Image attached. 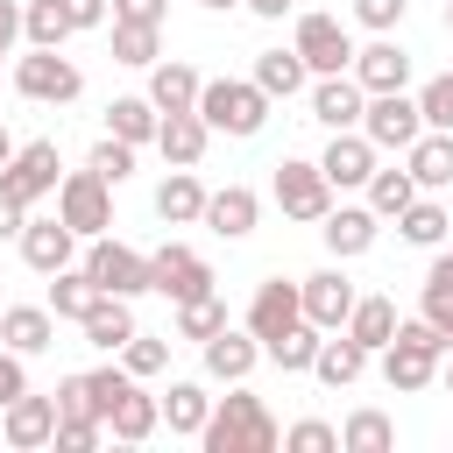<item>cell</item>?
Instances as JSON below:
<instances>
[{
	"instance_id": "cell-20",
	"label": "cell",
	"mask_w": 453,
	"mask_h": 453,
	"mask_svg": "<svg viewBox=\"0 0 453 453\" xmlns=\"http://www.w3.org/2000/svg\"><path fill=\"white\" fill-rule=\"evenodd\" d=\"M85 347H99V354H120L142 326H134V297H113V290H99L92 304H85Z\"/></svg>"
},
{
	"instance_id": "cell-1",
	"label": "cell",
	"mask_w": 453,
	"mask_h": 453,
	"mask_svg": "<svg viewBox=\"0 0 453 453\" xmlns=\"http://www.w3.org/2000/svg\"><path fill=\"white\" fill-rule=\"evenodd\" d=\"M198 446L205 453H276L283 425L269 418V403L248 382H226V396H212V418L198 425Z\"/></svg>"
},
{
	"instance_id": "cell-27",
	"label": "cell",
	"mask_w": 453,
	"mask_h": 453,
	"mask_svg": "<svg viewBox=\"0 0 453 453\" xmlns=\"http://www.w3.org/2000/svg\"><path fill=\"white\" fill-rule=\"evenodd\" d=\"M156 425H163V403H156V396H149L142 382H134V389H120V403L106 411V432H113L120 446H142V439H149Z\"/></svg>"
},
{
	"instance_id": "cell-2",
	"label": "cell",
	"mask_w": 453,
	"mask_h": 453,
	"mask_svg": "<svg viewBox=\"0 0 453 453\" xmlns=\"http://www.w3.org/2000/svg\"><path fill=\"white\" fill-rule=\"evenodd\" d=\"M269 92L255 85V78H205L198 85V120L212 127V134H234V142H248V134H262L269 127Z\"/></svg>"
},
{
	"instance_id": "cell-23",
	"label": "cell",
	"mask_w": 453,
	"mask_h": 453,
	"mask_svg": "<svg viewBox=\"0 0 453 453\" xmlns=\"http://www.w3.org/2000/svg\"><path fill=\"white\" fill-rule=\"evenodd\" d=\"M375 234H382V219H375L368 205H333V212L319 219V241L333 248V262H354V255H368V248H375Z\"/></svg>"
},
{
	"instance_id": "cell-59",
	"label": "cell",
	"mask_w": 453,
	"mask_h": 453,
	"mask_svg": "<svg viewBox=\"0 0 453 453\" xmlns=\"http://www.w3.org/2000/svg\"><path fill=\"white\" fill-rule=\"evenodd\" d=\"M446 35H453V0H446Z\"/></svg>"
},
{
	"instance_id": "cell-49",
	"label": "cell",
	"mask_w": 453,
	"mask_h": 453,
	"mask_svg": "<svg viewBox=\"0 0 453 453\" xmlns=\"http://www.w3.org/2000/svg\"><path fill=\"white\" fill-rule=\"evenodd\" d=\"M113 7V21H149V28H163V14H170V0H106Z\"/></svg>"
},
{
	"instance_id": "cell-25",
	"label": "cell",
	"mask_w": 453,
	"mask_h": 453,
	"mask_svg": "<svg viewBox=\"0 0 453 453\" xmlns=\"http://www.w3.org/2000/svg\"><path fill=\"white\" fill-rule=\"evenodd\" d=\"M403 170L418 191H446L453 184V127H425L411 149H403Z\"/></svg>"
},
{
	"instance_id": "cell-15",
	"label": "cell",
	"mask_w": 453,
	"mask_h": 453,
	"mask_svg": "<svg viewBox=\"0 0 453 453\" xmlns=\"http://www.w3.org/2000/svg\"><path fill=\"white\" fill-rule=\"evenodd\" d=\"M198 354H205V375L212 382H248L255 361H262V340L248 326H219L212 340H198Z\"/></svg>"
},
{
	"instance_id": "cell-30",
	"label": "cell",
	"mask_w": 453,
	"mask_h": 453,
	"mask_svg": "<svg viewBox=\"0 0 453 453\" xmlns=\"http://www.w3.org/2000/svg\"><path fill=\"white\" fill-rule=\"evenodd\" d=\"M347 340H361L368 354H382L389 340H396V304L389 297H354V311H347V326H340Z\"/></svg>"
},
{
	"instance_id": "cell-21",
	"label": "cell",
	"mask_w": 453,
	"mask_h": 453,
	"mask_svg": "<svg viewBox=\"0 0 453 453\" xmlns=\"http://www.w3.org/2000/svg\"><path fill=\"white\" fill-rule=\"evenodd\" d=\"M0 432H7V446L14 453H35V446H50V432H57V396H14V403H0Z\"/></svg>"
},
{
	"instance_id": "cell-14",
	"label": "cell",
	"mask_w": 453,
	"mask_h": 453,
	"mask_svg": "<svg viewBox=\"0 0 453 453\" xmlns=\"http://www.w3.org/2000/svg\"><path fill=\"white\" fill-rule=\"evenodd\" d=\"M304 319V304H297V283H283V276H262L255 283V297H248V333L269 347L276 333H290Z\"/></svg>"
},
{
	"instance_id": "cell-3",
	"label": "cell",
	"mask_w": 453,
	"mask_h": 453,
	"mask_svg": "<svg viewBox=\"0 0 453 453\" xmlns=\"http://www.w3.org/2000/svg\"><path fill=\"white\" fill-rule=\"evenodd\" d=\"M439 354H446V340L432 333L425 311H418V319H396V340L382 347V382H389L396 396H418V389L439 382Z\"/></svg>"
},
{
	"instance_id": "cell-38",
	"label": "cell",
	"mask_w": 453,
	"mask_h": 453,
	"mask_svg": "<svg viewBox=\"0 0 453 453\" xmlns=\"http://www.w3.org/2000/svg\"><path fill=\"white\" fill-rule=\"evenodd\" d=\"M396 234H403L411 248H439V241H446V205H439V198H411V205L396 212Z\"/></svg>"
},
{
	"instance_id": "cell-34",
	"label": "cell",
	"mask_w": 453,
	"mask_h": 453,
	"mask_svg": "<svg viewBox=\"0 0 453 453\" xmlns=\"http://www.w3.org/2000/svg\"><path fill=\"white\" fill-rule=\"evenodd\" d=\"M319 340H326V333H319L311 319H297L290 333H276V340L262 347V361H276L283 375H311V354H319Z\"/></svg>"
},
{
	"instance_id": "cell-39",
	"label": "cell",
	"mask_w": 453,
	"mask_h": 453,
	"mask_svg": "<svg viewBox=\"0 0 453 453\" xmlns=\"http://www.w3.org/2000/svg\"><path fill=\"white\" fill-rule=\"evenodd\" d=\"M92 297H99V290H92L85 262H71V269H57V276H50V297H42V304H50L57 319H85V304H92Z\"/></svg>"
},
{
	"instance_id": "cell-32",
	"label": "cell",
	"mask_w": 453,
	"mask_h": 453,
	"mask_svg": "<svg viewBox=\"0 0 453 453\" xmlns=\"http://www.w3.org/2000/svg\"><path fill=\"white\" fill-rule=\"evenodd\" d=\"M255 85H262L269 99H297V92L311 85V71H304L297 50H262V57H255Z\"/></svg>"
},
{
	"instance_id": "cell-57",
	"label": "cell",
	"mask_w": 453,
	"mask_h": 453,
	"mask_svg": "<svg viewBox=\"0 0 453 453\" xmlns=\"http://www.w3.org/2000/svg\"><path fill=\"white\" fill-rule=\"evenodd\" d=\"M7 156H14V134H7V127H0V170H7Z\"/></svg>"
},
{
	"instance_id": "cell-16",
	"label": "cell",
	"mask_w": 453,
	"mask_h": 453,
	"mask_svg": "<svg viewBox=\"0 0 453 453\" xmlns=\"http://www.w3.org/2000/svg\"><path fill=\"white\" fill-rule=\"evenodd\" d=\"M361 106H368V92L354 85V71L311 78V120H319L326 134H340V127H361Z\"/></svg>"
},
{
	"instance_id": "cell-7",
	"label": "cell",
	"mask_w": 453,
	"mask_h": 453,
	"mask_svg": "<svg viewBox=\"0 0 453 453\" xmlns=\"http://www.w3.org/2000/svg\"><path fill=\"white\" fill-rule=\"evenodd\" d=\"M57 177H64V163H57V142L42 134V142H14V156H7V170H0V191H7L14 205H35V198L57 191Z\"/></svg>"
},
{
	"instance_id": "cell-36",
	"label": "cell",
	"mask_w": 453,
	"mask_h": 453,
	"mask_svg": "<svg viewBox=\"0 0 453 453\" xmlns=\"http://www.w3.org/2000/svg\"><path fill=\"white\" fill-rule=\"evenodd\" d=\"M361 191H368V212H375V219H396V212H403V205L418 198L411 170H382V163L368 170V184H361Z\"/></svg>"
},
{
	"instance_id": "cell-55",
	"label": "cell",
	"mask_w": 453,
	"mask_h": 453,
	"mask_svg": "<svg viewBox=\"0 0 453 453\" xmlns=\"http://www.w3.org/2000/svg\"><path fill=\"white\" fill-rule=\"evenodd\" d=\"M21 219H28V205H14V198L0 191V241H21Z\"/></svg>"
},
{
	"instance_id": "cell-46",
	"label": "cell",
	"mask_w": 453,
	"mask_h": 453,
	"mask_svg": "<svg viewBox=\"0 0 453 453\" xmlns=\"http://www.w3.org/2000/svg\"><path fill=\"white\" fill-rule=\"evenodd\" d=\"M99 439H106V425H99V418H57V432H50V446H57V453H92Z\"/></svg>"
},
{
	"instance_id": "cell-18",
	"label": "cell",
	"mask_w": 453,
	"mask_h": 453,
	"mask_svg": "<svg viewBox=\"0 0 453 453\" xmlns=\"http://www.w3.org/2000/svg\"><path fill=\"white\" fill-rule=\"evenodd\" d=\"M255 219H262V198H255L248 184H219V191H205L198 226H212L219 241H248V234H255Z\"/></svg>"
},
{
	"instance_id": "cell-50",
	"label": "cell",
	"mask_w": 453,
	"mask_h": 453,
	"mask_svg": "<svg viewBox=\"0 0 453 453\" xmlns=\"http://www.w3.org/2000/svg\"><path fill=\"white\" fill-rule=\"evenodd\" d=\"M28 389V368H21V354L14 347H0V403H14Z\"/></svg>"
},
{
	"instance_id": "cell-19",
	"label": "cell",
	"mask_w": 453,
	"mask_h": 453,
	"mask_svg": "<svg viewBox=\"0 0 453 453\" xmlns=\"http://www.w3.org/2000/svg\"><path fill=\"white\" fill-rule=\"evenodd\" d=\"M21 262H28L35 276H57V269L78 262V234H71L64 219H21Z\"/></svg>"
},
{
	"instance_id": "cell-60",
	"label": "cell",
	"mask_w": 453,
	"mask_h": 453,
	"mask_svg": "<svg viewBox=\"0 0 453 453\" xmlns=\"http://www.w3.org/2000/svg\"><path fill=\"white\" fill-rule=\"evenodd\" d=\"M446 396H453V361H446Z\"/></svg>"
},
{
	"instance_id": "cell-4",
	"label": "cell",
	"mask_w": 453,
	"mask_h": 453,
	"mask_svg": "<svg viewBox=\"0 0 453 453\" xmlns=\"http://www.w3.org/2000/svg\"><path fill=\"white\" fill-rule=\"evenodd\" d=\"M57 219H64L78 241L106 234V226H113V184H106L99 170H64V177H57Z\"/></svg>"
},
{
	"instance_id": "cell-45",
	"label": "cell",
	"mask_w": 453,
	"mask_h": 453,
	"mask_svg": "<svg viewBox=\"0 0 453 453\" xmlns=\"http://www.w3.org/2000/svg\"><path fill=\"white\" fill-rule=\"evenodd\" d=\"M283 446H290V453H340V425H326V418H297V425L283 432Z\"/></svg>"
},
{
	"instance_id": "cell-33",
	"label": "cell",
	"mask_w": 453,
	"mask_h": 453,
	"mask_svg": "<svg viewBox=\"0 0 453 453\" xmlns=\"http://www.w3.org/2000/svg\"><path fill=\"white\" fill-rule=\"evenodd\" d=\"M156 120H163V113L149 106V92H120V99L106 106V134H120V142H134V149L156 142Z\"/></svg>"
},
{
	"instance_id": "cell-29",
	"label": "cell",
	"mask_w": 453,
	"mask_h": 453,
	"mask_svg": "<svg viewBox=\"0 0 453 453\" xmlns=\"http://www.w3.org/2000/svg\"><path fill=\"white\" fill-rule=\"evenodd\" d=\"M361 368H368V347L361 340H319V354H311V375L326 382V389H354L361 382Z\"/></svg>"
},
{
	"instance_id": "cell-8",
	"label": "cell",
	"mask_w": 453,
	"mask_h": 453,
	"mask_svg": "<svg viewBox=\"0 0 453 453\" xmlns=\"http://www.w3.org/2000/svg\"><path fill=\"white\" fill-rule=\"evenodd\" d=\"M276 205H283V219L319 226V219L333 212V184H326V170L304 163V156H283V163H276Z\"/></svg>"
},
{
	"instance_id": "cell-48",
	"label": "cell",
	"mask_w": 453,
	"mask_h": 453,
	"mask_svg": "<svg viewBox=\"0 0 453 453\" xmlns=\"http://www.w3.org/2000/svg\"><path fill=\"white\" fill-rule=\"evenodd\" d=\"M403 7H411V0H354V21L375 28V35H389V28L403 21Z\"/></svg>"
},
{
	"instance_id": "cell-26",
	"label": "cell",
	"mask_w": 453,
	"mask_h": 453,
	"mask_svg": "<svg viewBox=\"0 0 453 453\" xmlns=\"http://www.w3.org/2000/svg\"><path fill=\"white\" fill-rule=\"evenodd\" d=\"M198 85H205V78H198L184 57H156V64H149V106H156V113L198 106Z\"/></svg>"
},
{
	"instance_id": "cell-28",
	"label": "cell",
	"mask_w": 453,
	"mask_h": 453,
	"mask_svg": "<svg viewBox=\"0 0 453 453\" xmlns=\"http://www.w3.org/2000/svg\"><path fill=\"white\" fill-rule=\"evenodd\" d=\"M198 212H205V184H198L191 170H170V177L156 184V219H163V226H198Z\"/></svg>"
},
{
	"instance_id": "cell-24",
	"label": "cell",
	"mask_w": 453,
	"mask_h": 453,
	"mask_svg": "<svg viewBox=\"0 0 453 453\" xmlns=\"http://www.w3.org/2000/svg\"><path fill=\"white\" fill-rule=\"evenodd\" d=\"M0 347H14L21 361L57 347V311L50 304H0Z\"/></svg>"
},
{
	"instance_id": "cell-37",
	"label": "cell",
	"mask_w": 453,
	"mask_h": 453,
	"mask_svg": "<svg viewBox=\"0 0 453 453\" xmlns=\"http://www.w3.org/2000/svg\"><path fill=\"white\" fill-rule=\"evenodd\" d=\"M156 57H163V28H149V21H113V64L149 71Z\"/></svg>"
},
{
	"instance_id": "cell-11",
	"label": "cell",
	"mask_w": 453,
	"mask_h": 453,
	"mask_svg": "<svg viewBox=\"0 0 453 453\" xmlns=\"http://www.w3.org/2000/svg\"><path fill=\"white\" fill-rule=\"evenodd\" d=\"M149 290H163L170 304L205 297V290H212V262H205L198 248H184V241H163V248L149 255Z\"/></svg>"
},
{
	"instance_id": "cell-47",
	"label": "cell",
	"mask_w": 453,
	"mask_h": 453,
	"mask_svg": "<svg viewBox=\"0 0 453 453\" xmlns=\"http://www.w3.org/2000/svg\"><path fill=\"white\" fill-rule=\"evenodd\" d=\"M57 418H99V411H92V382H85V375H64V382H57Z\"/></svg>"
},
{
	"instance_id": "cell-31",
	"label": "cell",
	"mask_w": 453,
	"mask_h": 453,
	"mask_svg": "<svg viewBox=\"0 0 453 453\" xmlns=\"http://www.w3.org/2000/svg\"><path fill=\"white\" fill-rule=\"evenodd\" d=\"M156 403H163V425H170L177 439H198V425L212 418V396H205V382H170Z\"/></svg>"
},
{
	"instance_id": "cell-44",
	"label": "cell",
	"mask_w": 453,
	"mask_h": 453,
	"mask_svg": "<svg viewBox=\"0 0 453 453\" xmlns=\"http://www.w3.org/2000/svg\"><path fill=\"white\" fill-rule=\"evenodd\" d=\"M418 113H425V127H453V71H439V78H425L418 92Z\"/></svg>"
},
{
	"instance_id": "cell-10",
	"label": "cell",
	"mask_w": 453,
	"mask_h": 453,
	"mask_svg": "<svg viewBox=\"0 0 453 453\" xmlns=\"http://www.w3.org/2000/svg\"><path fill=\"white\" fill-rule=\"evenodd\" d=\"M361 134L375 142V149H411L418 134H425V113H418V99L411 92H368V106H361Z\"/></svg>"
},
{
	"instance_id": "cell-40",
	"label": "cell",
	"mask_w": 453,
	"mask_h": 453,
	"mask_svg": "<svg viewBox=\"0 0 453 453\" xmlns=\"http://www.w3.org/2000/svg\"><path fill=\"white\" fill-rule=\"evenodd\" d=\"M389 446H396V425L382 411H354L340 425V453H389Z\"/></svg>"
},
{
	"instance_id": "cell-9",
	"label": "cell",
	"mask_w": 453,
	"mask_h": 453,
	"mask_svg": "<svg viewBox=\"0 0 453 453\" xmlns=\"http://www.w3.org/2000/svg\"><path fill=\"white\" fill-rule=\"evenodd\" d=\"M290 50L304 57V71H311V78H333V71H347V64H354V35L340 28V14H297Z\"/></svg>"
},
{
	"instance_id": "cell-56",
	"label": "cell",
	"mask_w": 453,
	"mask_h": 453,
	"mask_svg": "<svg viewBox=\"0 0 453 453\" xmlns=\"http://www.w3.org/2000/svg\"><path fill=\"white\" fill-rule=\"evenodd\" d=\"M241 7H248V14H262V21H283L297 0H241Z\"/></svg>"
},
{
	"instance_id": "cell-5",
	"label": "cell",
	"mask_w": 453,
	"mask_h": 453,
	"mask_svg": "<svg viewBox=\"0 0 453 453\" xmlns=\"http://www.w3.org/2000/svg\"><path fill=\"white\" fill-rule=\"evenodd\" d=\"M14 92L35 106H71L85 92V71L64 50H28V57H14Z\"/></svg>"
},
{
	"instance_id": "cell-52",
	"label": "cell",
	"mask_w": 453,
	"mask_h": 453,
	"mask_svg": "<svg viewBox=\"0 0 453 453\" xmlns=\"http://www.w3.org/2000/svg\"><path fill=\"white\" fill-rule=\"evenodd\" d=\"M64 14H71V35H78V28H99L113 7H106V0H64Z\"/></svg>"
},
{
	"instance_id": "cell-41",
	"label": "cell",
	"mask_w": 453,
	"mask_h": 453,
	"mask_svg": "<svg viewBox=\"0 0 453 453\" xmlns=\"http://www.w3.org/2000/svg\"><path fill=\"white\" fill-rule=\"evenodd\" d=\"M219 326H226L219 290H205V297H184V304H177V340H212Z\"/></svg>"
},
{
	"instance_id": "cell-13",
	"label": "cell",
	"mask_w": 453,
	"mask_h": 453,
	"mask_svg": "<svg viewBox=\"0 0 453 453\" xmlns=\"http://www.w3.org/2000/svg\"><path fill=\"white\" fill-rule=\"evenodd\" d=\"M354 85L361 92H411V50L396 42V35H375L368 50H354Z\"/></svg>"
},
{
	"instance_id": "cell-12",
	"label": "cell",
	"mask_w": 453,
	"mask_h": 453,
	"mask_svg": "<svg viewBox=\"0 0 453 453\" xmlns=\"http://www.w3.org/2000/svg\"><path fill=\"white\" fill-rule=\"evenodd\" d=\"M354 283H347V269H311L304 283H297V304H304V319L319 326V333H340L347 326V311H354Z\"/></svg>"
},
{
	"instance_id": "cell-6",
	"label": "cell",
	"mask_w": 453,
	"mask_h": 453,
	"mask_svg": "<svg viewBox=\"0 0 453 453\" xmlns=\"http://www.w3.org/2000/svg\"><path fill=\"white\" fill-rule=\"evenodd\" d=\"M85 276H92V290L142 297V290H149V255L127 248V241H113V234H92V248H85Z\"/></svg>"
},
{
	"instance_id": "cell-53",
	"label": "cell",
	"mask_w": 453,
	"mask_h": 453,
	"mask_svg": "<svg viewBox=\"0 0 453 453\" xmlns=\"http://www.w3.org/2000/svg\"><path fill=\"white\" fill-rule=\"evenodd\" d=\"M425 319H432V333H439L446 354H453V297H425Z\"/></svg>"
},
{
	"instance_id": "cell-42",
	"label": "cell",
	"mask_w": 453,
	"mask_h": 453,
	"mask_svg": "<svg viewBox=\"0 0 453 453\" xmlns=\"http://www.w3.org/2000/svg\"><path fill=\"white\" fill-rule=\"evenodd\" d=\"M120 368H127L134 382L163 375V368H170V333H134V340L120 347Z\"/></svg>"
},
{
	"instance_id": "cell-58",
	"label": "cell",
	"mask_w": 453,
	"mask_h": 453,
	"mask_svg": "<svg viewBox=\"0 0 453 453\" xmlns=\"http://www.w3.org/2000/svg\"><path fill=\"white\" fill-rule=\"evenodd\" d=\"M198 7H212V14H226V7H241V0H198Z\"/></svg>"
},
{
	"instance_id": "cell-43",
	"label": "cell",
	"mask_w": 453,
	"mask_h": 453,
	"mask_svg": "<svg viewBox=\"0 0 453 453\" xmlns=\"http://www.w3.org/2000/svg\"><path fill=\"white\" fill-rule=\"evenodd\" d=\"M85 170H99L106 184H127V177H134V142L99 134V142H92V156H85Z\"/></svg>"
},
{
	"instance_id": "cell-35",
	"label": "cell",
	"mask_w": 453,
	"mask_h": 453,
	"mask_svg": "<svg viewBox=\"0 0 453 453\" xmlns=\"http://www.w3.org/2000/svg\"><path fill=\"white\" fill-rule=\"evenodd\" d=\"M64 35H71L64 0H28V7H21V42H28V50H64Z\"/></svg>"
},
{
	"instance_id": "cell-54",
	"label": "cell",
	"mask_w": 453,
	"mask_h": 453,
	"mask_svg": "<svg viewBox=\"0 0 453 453\" xmlns=\"http://www.w3.org/2000/svg\"><path fill=\"white\" fill-rule=\"evenodd\" d=\"M21 42V0H0V57Z\"/></svg>"
},
{
	"instance_id": "cell-17",
	"label": "cell",
	"mask_w": 453,
	"mask_h": 453,
	"mask_svg": "<svg viewBox=\"0 0 453 453\" xmlns=\"http://www.w3.org/2000/svg\"><path fill=\"white\" fill-rule=\"evenodd\" d=\"M375 142L361 134V127H340L333 142H326V156H319V170H326V184L333 191H354V184H368V170H375Z\"/></svg>"
},
{
	"instance_id": "cell-22",
	"label": "cell",
	"mask_w": 453,
	"mask_h": 453,
	"mask_svg": "<svg viewBox=\"0 0 453 453\" xmlns=\"http://www.w3.org/2000/svg\"><path fill=\"white\" fill-rule=\"evenodd\" d=\"M156 149H163V163H170V170H198V156L212 149V127L198 120V106L163 113V120H156Z\"/></svg>"
},
{
	"instance_id": "cell-51",
	"label": "cell",
	"mask_w": 453,
	"mask_h": 453,
	"mask_svg": "<svg viewBox=\"0 0 453 453\" xmlns=\"http://www.w3.org/2000/svg\"><path fill=\"white\" fill-rule=\"evenodd\" d=\"M425 297H453V248L432 255V269H425Z\"/></svg>"
}]
</instances>
